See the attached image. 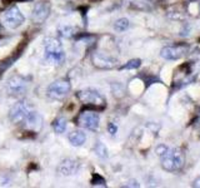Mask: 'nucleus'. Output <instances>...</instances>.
Returning a JSON list of instances; mask_svg holds the SVG:
<instances>
[{
  "label": "nucleus",
  "mask_w": 200,
  "mask_h": 188,
  "mask_svg": "<svg viewBox=\"0 0 200 188\" xmlns=\"http://www.w3.org/2000/svg\"><path fill=\"white\" fill-rule=\"evenodd\" d=\"M9 118L14 124H20L24 128L39 132L43 127V118L28 102H19L10 109Z\"/></svg>",
  "instance_id": "obj_1"
},
{
  "label": "nucleus",
  "mask_w": 200,
  "mask_h": 188,
  "mask_svg": "<svg viewBox=\"0 0 200 188\" xmlns=\"http://www.w3.org/2000/svg\"><path fill=\"white\" fill-rule=\"evenodd\" d=\"M160 158H161V167L168 172L179 171L185 162L184 153L180 149L169 148V147L165 151V153L160 156Z\"/></svg>",
  "instance_id": "obj_2"
},
{
  "label": "nucleus",
  "mask_w": 200,
  "mask_h": 188,
  "mask_svg": "<svg viewBox=\"0 0 200 188\" xmlns=\"http://www.w3.org/2000/svg\"><path fill=\"white\" fill-rule=\"evenodd\" d=\"M44 49H45V58L51 61L53 64H61L65 59L61 43L55 38H46L44 40Z\"/></svg>",
  "instance_id": "obj_3"
},
{
  "label": "nucleus",
  "mask_w": 200,
  "mask_h": 188,
  "mask_svg": "<svg viewBox=\"0 0 200 188\" xmlns=\"http://www.w3.org/2000/svg\"><path fill=\"white\" fill-rule=\"evenodd\" d=\"M78 98L80 99L81 103L87 104V106H90L93 108H96V109H104L106 107V100L104 97L100 94L98 90L95 89H91V88H88V89H84V90H80L78 92Z\"/></svg>",
  "instance_id": "obj_4"
},
{
  "label": "nucleus",
  "mask_w": 200,
  "mask_h": 188,
  "mask_svg": "<svg viewBox=\"0 0 200 188\" xmlns=\"http://www.w3.org/2000/svg\"><path fill=\"white\" fill-rule=\"evenodd\" d=\"M71 90V84L70 82L66 80V79H59V80H55L50 84L46 89V94L49 98L51 99H55V100H59V99H63L69 94V92Z\"/></svg>",
  "instance_id": "obj_5"
},
{
  "label": "nucleus",
  "mask_w": 200,
  "mask_h": 188,
  "mask_svg": "<svg viewBox=\"0 0 200 188\" xmlns=\"http://www.w3.org/2000/svg\"><path fill=\"white\" fill-rule=\"evenodd\" d=\"M76 123L79 124L80 127L88 129V130L96 132L99 129L100 117L95 110H84V112H81L78 115Z\"/></svg>",
  "instance_id": "obj_6"
},
{
  "label": "nucleus",
  "mask_w": 200,
  "mask_h": 188,
  "mask_svg": "<svg viewBox=\"0 0 200 188\" xmlns=\"http://www.w3.org/2000/svg\"><path fill=\"white\" fill-rule=\"evenodd\" d=\"M24 22H25V18L18 6H11L3 15V23L9 29H16V28L23 25Z\"/></svg>",
  "instance_id": "obj_7"
},
{
  "label": "nucleus",
  "mask_w": 200,
  "mask_h": 188,
  "mask_svg": "<svg viewBox=\"0 0 200 188\" xmlns=\"http://www.w3.org/2000/svg\"><path fill=\"white\" fill-rule=\"evenodd\" d=\"M189 52V45L187 44H179V45H170L163 48L160 52V57L166 60H178L183 58L185 54Z\"/></svg>",
  "instance_id": "obj_8"
},
{
  "label": "nucleus",
  "mask_w": 200,
  "mask_h": 188,
  "mask_svg": "<svg viewBox=\"0 0 200 188\" xmlns=\"http://www.w3.org/2000/svg\"><path fill=\"white\" fill-rule=\"evenodd\" d=\"M6 90L11 95H21L28 90V80L21 75H14L6 82Z\"/></svg>",
  "instance_id": "obj_9"
},
{
  "label": "nucleus",
  "mask_w": 200,
  "mask_h": 188,
  "mask_svg": "<svg viewBox=\"0 0 200 188\" xmlns=\"http://www.w3.org/2000/svg\"><path fill=\"white\" fill-rule=\"evenodd\" d=\"M49 14H50V4L46 1H40L35 4L31 13V19L34 23L43 24L48 19Z\"/></svg>",
  "instance_id": "obj_10"
},
{
  "label": "nucleus",
  "mask_w": 200,
  "mask_h": 188,
  "mask_svg": "<svg viewBox=\"0 0 200 188\" xmlns=\"http://www.w3.org/2000/svg\"><path fill=\"white\" fill-rule=\"evenodd\" d=\"M80 168V163L75 161V159H71V158H68L65 161H63L59 166V173L63 176H73L75 173L79 171Z\"/></svg>",
  "instance_id": "obj_11"
},
{
  "label": "nucleus",
  "mask_w": 200,
  "mask_h": 188,
  "mask_svg": "<svg viewBox=\"0 0 200 188\" xmlns=\"http://www.w3.org/2000/svg\"><path fill=\"white\" fill-rule=\"evenodd\" d=\"M93 61H94V64L99 68H113L115 67L116 64V60L113 59L110 57H106L104 54H100V53H96L93 55Z\"/></svg>",
  "instance_id": "obj_12"
},
{
  "label": "nucleus",
  "mask_w": 200,
  "mask_h": 188,
  "mask_svg": "<svg viewBox=\"0 0 200 188\" xmlns=\"http://www.w3.org/2000/svg\"><path fill=\"white\" fill-rule=\"evenodd\" d=\"M87 141V134L83 130H74L69 134V142L74 147H80Z\"/></svg>",
  "instance_id": "obj_13"
},
{
  "label": "nucleus",
  "mask_w": 200,
  "mask_h": 188,
  "mask_svg": "<svg viewBox=\"0 0 200 188\" xmlns=\"http://www.w3.org/2000/svg\"><path fill=\"white\" fill-rule=\"evenodd\" d=\"M19 55H20V53L14 54L13 57H10V58H8V59H5V60H3V61H0V75H1L5 70H8V69L13 65V63L18 59Z\"/></svg>",
  "instance_id": "obj_14"
},
{
  "label": "nucleus",
  "mask_w": 200,
  "mask_h": 188,
  "mask_svg": "<svg viewBox=\"0 0 200 188\" xmlns=\"http://www.w3.org/2000/svg\"><path fill=\"white\" fill-rule=\"evenodd\" d=\"M66 119L65 118H56V119L54 121V123H53V128H54V130L56 132V133H64L65 132V129H66Z\"/></svg>",
  "instance_id": "obj_15"
},
{
  "label": "nucleus",
  "mask_w": 200,
  "mask_h": 188,
  "mask_svg": "<svg viewBox=\"0 0 200 188\" xmlns=\"http://www.w3.org/2000/svg\"><path fill=\"white\" fill-rule=\"evenodd\" d=\"M129 25H130V23L126 18H120L114 23V29H115L116 31H119V33H123L129 28Z\"/></svg>",
  "instance_id": "obj_16"
},
{
  "label": "nucleus",
  "mask_w": 200,
  "mask_h": 188,
  "mask_svg": "<svg viewBox=\"0 0 200 188\" xmlns=\"http://www.w3.org/2000/svg\"><path fill=\"white\" fill-rule=\"evenodd\" d=\"M75 33H76L75 28L74 26H69V25L60 28V30H59V34L63 38H71V37L75 35Z\"/></svg>",
  "instance_id": "obj_17"
},
{
  "label": "nucleus",
  "mask_w": 200,
  "mask_h": 188,
  "mask_svg": "<svg viewBox=\"0 0 200 188\" xmlns=\"http://www.w3.org/2000/svg\"><path fill=\"white\" fill-rule=\"evenodd\" d=\"M95 154L100 158H103V159L108 157V149H106V147L101 142H98L95 144Z\"/></svg>",
  "instance_id": "obj_18"
},
{
  "label": "nucleus",
  "mask_w": 200,
  "mask_h": 188,
  "mask_svg": "<svg viewBox=\"0 0 200 188\" xmlns=\"http://www.w3.org/2000/svg\"><path fill=\"white\" fill-rule=\"evenodd\" d=\"M141 65V60L140 59H133V60H129L126 63V64H124L123 67H121V69H137Z\"/></svg>",
  "instance_id": "obj_19"
},
{
  "label": "nucleus",
  "mask_w": 200,
  "mask_h": 188,
  "mask_svg": "<svg viewBox=\"0 0 200 188\" xmlns=\"http://www.w3.org/2000/svg\"><path fill=\"white\" fill-rule=\"evenodd\" d=\"M91 184L93 186H103V187L106 186L105 179L103 177H100L99 175H94V177H93V179H91Z\"/></svg>",
  "instance_id": "obj_20"
},
{
  "label": "nucleus",
  "mask_w": 200,
  "mask_h": 188,
  "mask_svg": "<svg viewBox=\"0 0 200 188\" xmlns=\"http://www.w3.org/2000/svg\"><path fill=\"white\" fill-rule=\"evenodd\" d=\"M108 129H109V132H110V133H111L113 136H114V134H115L116 132H118V127H116V125L114 124V123H109V125H108Z\"/></svg>",
  "instance_id": "obj_21"
},
{
  "label": "nucleus",
  "mask_w": 200,
  "mask_h": 188,
  "mask_svg": "<svg viewBox=\"0 0 200 188\" xmlns=\"http://www.w3.org/2000/svg\"><path fill=\"white\" fill-rule=\"evenodd\" d=\"M126 187H139V183L135 182V181H131V182H129V184H126Z\"/></svg>",
  "instance_id": "obj_22"
},
{
  "label": "nucleus",
  "mask_w": 200,
  "mask_h": 188,
  "mask_svg": "<svg viewBox=\"0 0 200 188\" xmlns=\"http://www.w3.org/2000/svg\"><path fill=\"white\" fill-rule=\"evenodd\" d=\"M194 187H200V177H198L196 179H195V182H194V184H193Z\"/></svg>",
  "instance_id": "obj_23"
},
{
  "label": "nucleus",
  "mask_w": 200,
  "mask_h": 188,
  "mask_svg": "<svg viewBox=\"0 0 200 188\" xmlns=\"http://www.w3.org/2000/svg\"><path fill=\"white\" fill-rule=\"evenodd\" d=\"M0 30H1V25H0Z\"/></svg>",
  "instance_id": "obj_24"
}]
</instances>
